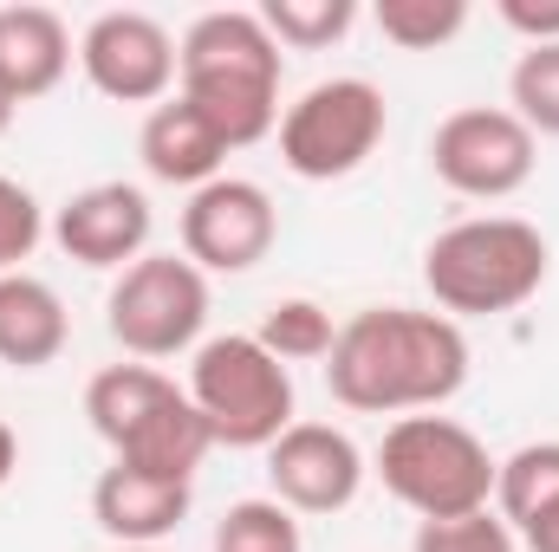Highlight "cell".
I'll return each instance as SVG.
<instances>
[{"label":"cell","instance_id":"obj_8","mask_svg":"<svg viewBox=\"0 0 559 552\" xmlns=\"http://www.w3.org/2000/svg\"><path fill=\"white\" fill-rule=\"evenodd\" d=\"M105 325L111 338L138 358V364H156V358H176L202 338L209 325V274L182 254H143L131 261L111 299H105Z\"/></svg>","mask_w":559,"mask_h":552},{"label":"cell","instance_id":"obj_19","mask_svg":"<svg viewBox=\"0 0 559 552\" xmlns=\"http://www.w3.org/2000/svg\"><path fill=\"white\" fill-rule=\"evenodd\" d=\"M358 7L352 0H267L261 7V26L274 33V46L286 52H319V46H338L352 33Z\"/></svg>","mask_w":559,"mask_h":552},{"label":"cell","instance_id":"obj_17","mask_svg":"<svg viewBox=\"0 0 559 552\" xmlns=\"http://www.w3.org/2000/svg\"><path fill=\"white\" fill-rule=\"evenodd\" d=\"M72 338L66 299L39 274H0V364L13 371H46Z\"/></svg>","mask_w":559,"mask_h":552},{"label":"cell","instance_id":"obj_29","mask_svg":"<svg viewBox=\"0 0 559 552\" xmlns=\"http://www.w3.org/2000/svg\"><path fill=\"white\" fill-rule=\"evenodd\" d=\"M13 111H20V105H13V98L0 92V137H7V124H13Z\"/></svg>","mask_w":559,"mask_h":552},{"label":"cell","instance_id":"obj_5","mask_svg":"<svg viewBox=\"0 0 559 552\" xmlns=\"http://www.w3.org/2000/svg\"><path fill=\"white\" fill-rule=\"evenodd\" d=\"M378 481L417 520H462L495 501V455L455 416H397L378 442Z\"/></svg>","mask_w":559,"mask_h":552},{"label":"cell","instance_id":"obj_30","mask_svg":"<svg viewBox=\"0 0 559 552\" xmlns=\"http://www.w3.org/2000/svg\"><path fill=\"white\" fill-rule=\"evenodd\" d=\"M111 552H156V547H111Z\"/></svg>","mask_w":559,"mask_h":552},{"label":"cell","instance_id":"obj_22","mask_svg":"<svg viewBox=\"0 0 559 552\" xmlns=\"http://www.w3.org/2000/svg\"><path fill=\"white\" fill-rule=\"evenodd\" d=\"M508 111L534 131V137H559V46H527L508 72Z\"/></svg>","mask_w":559,"mask_h":552},{"label":"cell","instance_id":"obj_14","mask_svg":"<svg viewBox=\"0 0 559 552\" xmlns=\"http://www.w3.org/2000/svg\"><path fill=\"white\" fill-rule=\"evenodd\" d=\"M92 520L111 547H156L189 520V481H163L111 461L92 488Z\"/></svg>","mask_w":559,"mask_h":552},{"label":"cell","instance_id":"obj_13","mask_svg":"<svg viewBox=\"0 0 559 552\" xmlns=\"http://www.w3.org/2000/svg\"><path fill=\"white\" fill-rule=\"evenodd\" d=\"M150 228H156V215L138 182H92L52 215V241L66 248V261L98 267V274H124L131 261H143Z\"/></svg>","mask_w":559,"mask_h":552},{"label":"cell","instance_id":"obj_4","mask_svg":"<svg viewBox=\"0 0 559 552\" xmlns=\"http://www.w3.org/2000/svg\"><path fill=\"white\" fill-rule=\"evenodd\" d=\"M85 416L111 442V461L163 481H195V468L215 448L189 391H176L156 364H105L85 384Z\"/></svg>","mask_w":559,"mask_h":552},{"label":"cell","instance_id":"obj_1","mask_svg":"<svg viewBox=\"0 0 559 552\" xmlns=\"http://www.w3.org/2000/svg\"><path fill=\"white\" fill-rule=\"evenodd\" d=\"M325 384L358 416L442 410L468 384V338L455 319L417 305H365L338 325Z\"/></svg>","mask_w":559,"mask_h":552},{"label":"cell","instance_id":"obj_9","mask_svg":"<svg viewBox=\"0 0 559 552\" xmlns=\"http://www.w3.org/2000/svg\"><path fill=\"white\" fill-rule=\"evenodd\" d=\"M534 163H540V137L501 111V105H468V111H449L429 137V169L442 189L468 195V202H508L534 182Z\"/></svg>","mask_w":559,"mask_h":552},{"label":"cell","instance_id":"obj_2","mask_svg":"<svg viewBox=\"0 0 559 552\" xmlns=\"http://www.w3.org/2000/svg\"><path fill=\"white\" fill-rule=\"evenodd\" d=\"M176 52V98H189L228 149H248L280 124V46L261 13H202Z\"/></svg>","mask_w":559,"mask_h":552},{"label":"cell","instance_id":"obj_11","mask_svg":"<svg viewBox=\"0 0 559 552\" xmlns=\"http://www.w3.org/2000/svg\"><path fill=\"white\" fill-rule=\"evenodd\" d=\"M176 39L156 13L138 7H118V13H98L79 39V65L92 79V92L118 98V105H163L169 85H176Z\"/></svg>","mask_w":559,"mask_h":552},{"label":"cell","instance_id":"obj_20","mask_svg":"<svg viewBox=\"0 0 559 552\" xmlns=\"http://www.w3.org/2000/svg\"><path fill=\"white\" fill-rule=\"evenodd\" d=\"M254 338L274 351L280 364H319V358H332L338 325H332V312H325L319 299H280L274 312L261 319Z\"/></svg>","mask_w":559,"mask_h":552},{"label":"cell","instance_id":"obj_21","mask_svg":"<svg viewBox=\"0 0 559 552\" xmlns=\"http://www.w3.org/2000/svg\"><path fill=\"white\" fill-rule=\"evenodd\" d=\"M378 33L404 52H436L468 26V0H378Z\"/></svg>","mask_w":559,"mask_h":552},{"label":"cell","instance_id":"obj_15","mask_svg":"<svg viewBox=\"0 0 559 552\" xmlns=\"http://www.w3.org/2000/svg\"><path fill=\"white\" fill-rule=\"evenodd\" d=\"M138 156H143V169H150L156 182L195 195V189H209V182L222 176L228 143L215 137V124H209L189 98H163V105H150V118H143Z\"/></svg>","mask_w":559,"mask_h":552},{"label":"cell","instance_id":"obj_6","mask_svg":"<svg viewBox=\"0 0 559 552\" xmlns=\"http://www.w3.org/2000/svg\"><path fill=\"white\" fill-rule=\"evenodd\" d=\"M189 404L202 410L215 448H274L293 429V371L254 332H228L195 345Z\"/></svg>","mask_w":559,"mask_h":552},{"label":"cell","instance_id":"obj_12","mask_svg":"<svg viewBox=\"0 0 559 552\" xmlns=\"http://www.w3.org/2000/svg\"><path fill=\"white\" fill-rule=\"evenodd\" d=\"M267 488L286 514H345L365 488V455L332 422H293L267 448Z\"/></svg>","mask_w":559,"mask_h":552},{"label":"cell","instance_id":"obj_24","mask_svg":"<svg viewBox=\"0 0 559 552\" xmlns=\"http://www.w3.org/2000/svg\"><path fill=\"white\" fill-rule=\"evenodd\" d=\"M411 552H521V547H514V527L481 507V514H462V520H423Z\"/></svg>","mask_w":559,"mask_h":552},{"label":"cell","instance_id":"obj_18","mask_svg":"<svg viewBox=\"0 0 559 552\" xmlns=\"http://www.w3.org/2000/svg\"><path fill=\"white\" fill-rule=\"evenodd\" d=\"M554 501H559V442H527L508 461H495V507L514 533L534 514H547Z\"/></svg>","mask_w":559,"mask_h":552},{"label":"cell","instance_id":"obj_23","mask_svg":"<svg viewBox=\"0 0 559 552\" xmlns=\"http://www.w3.org/2000/svg\"><path fill=\"white\" fill-rule=\"evenodd\" d=\"M215 552H306V540L299 520L267 494V501H235L215 520Z\"/></svg>","mask_w":559,"mask_h":552},{"label":"cell","instance_id":"obj_7","mask_svg":"<svg viewBox=\"0 0 559 552\" xmlns=\"http://www.w3.org/2000/svg\"><path fill=\"white\" fill-rule=\"evenodd\" d=\"M384 124H391V111L371 79H325L299 105H286L280 163L299 182H338L371 163V149L384 143Z\"/></svg>","mask_w":559,"mask_h":552},{"label":"cell","instance_id":"obj_26","mask_svg":"<svg viewBox=\"0 0 559 552\" xmlns=\"http://www.w3.org/2000/svg\"><path fill=\"white\" fill-rule=\"evenodd\" d=\"M501 20L527 46H559V0H501Z\"/></svg>","mask_w":559,"mask_h":552},{"label":"cell","instance_id":"obj_16","mask_svg":"<svg viewBox=\"0 0 559 552\" xmlns=\"http://www.w3.org/2000/svg\"><path fill=\"white\" fill-rule=\"evenodd\" d=\"M72 65V33L52 7H0V92L13 105L46 98Z\"/></svg>","mask_w":559,"mask_h":552},{"label":"cell","instance_id":"obj_10","mask_svg":"<svg viewBox=\"0 0 559 552\" xmlns=\"http://www.w3.org/2000/svg\"><path fill=\"white\" fill-rule=\"evenodd\" d=\"M274 235H280L274 195L261 182H248V176H215L182 208V261H195L202 274L261 267L274 254Z\"/></svg>","mask_w":559,"mask_h":552},{"label":"cell","instance_id":"obj_25","mask_svg":"<svg viewBox=\"0 0 559 552\" xmlns=\"http://www.w3.org/2000/svg\"><path fill=\"white\" fill-rule=\"evenodd\" d=\"M39 235H46V215H39L33 189L0 176V274H20V261H33Z\"/></svg>","mask_w":559,"mask_h":552},{"label":"cell","instance_id":"obj_3","mask_svg":"<svg viewBox=\"0 0 559 552\" xmlns=\"http://www.w3.org/2000/svg\"><path fill=\"white\" fill-rule=\"evenodd\" d=\"M547 267H554V248L521 215H475V221L442 228L423 248V286L455 325L527 305L547 286Z\"/></svg>","mask_w":559,"mask_h":552},{"label":"cell","instance_id":"obj_27","mask_svg":"<svg viewBox=\"0 0 559 552\" xmlns=\"http://www.w3.org/2000/svg\"><path fill=\"white\" fill-rule=\"evenodd\" d=\"M521 540H527V552H559V501L521 527Z\"/></svg>","mask_w":559,"mask_h":552},{"label":"cell","instance_id":"obj_28","mask_svg":"<svg viewBox=\"0 0 559 552\" xmlns=\"http://www.w3.org/2000/svg\"><path fill=\"white\" fill-rule=\"evenodd\" d=\"M13 468H20V435H13V429L0 422V488L13 481Z\"/></svg>","mask_w":559,"mask_h":552}]
</instances>
